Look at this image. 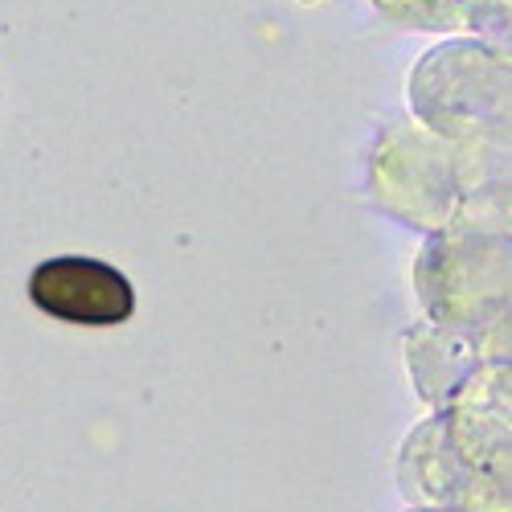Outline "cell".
<instances>
[{
    "label": "cell",
    "instance_id": "obj_1",
    "mask_svg": "<svg viewBox=\"0 0 512 512\" xmlns=\"http://www.w3.org/2000/svg\"><path fill=\"white\" fill-rule=\"evenodd\" d=\"M33 304L70 324H123L136 308L132 283L99 259H50L29 279Z\"/></svg>",
    "mask_w": 512,
    "mask_h": 512
}]
</instances>
